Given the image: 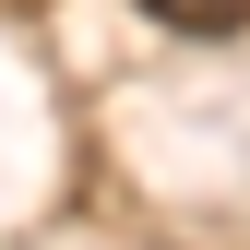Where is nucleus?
<instances>
[{
	"label": "nucleus",
	"instance_id": "nucleus-1",
	"mask_svg": "<svg viewBox=\"0 0 250 250\" xmlns=\"http://www.w3.org/2000/svg\"><path fill=\"white\" fill-rule=\"evenodd\" d=\"M143 12L179 36H250V0H143Z\"/></svg>",
	"mask_w": 250,
	"mask_h": 250
}]
</instances>
